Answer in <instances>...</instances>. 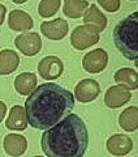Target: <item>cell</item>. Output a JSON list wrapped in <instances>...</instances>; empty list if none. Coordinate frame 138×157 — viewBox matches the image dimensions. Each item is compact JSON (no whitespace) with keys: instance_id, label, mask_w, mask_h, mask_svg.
<instances>
[{"instance_id":"cell-1","label":"cell","mask_w":138,"mask_h":157,"mask_svg":"<svg viewBox=\"0 0 138 157\" xmlns=\"http://www.w3.org/2000/svg\"><path fill=\"white\" fill-rule=\"evenodd\" d=\"M74 107V97L53 82L35 88L25 104L27 123L37 130H47L63 119Z\"/></svg>"},{"instance_id":"cell-19","label":"cell","mask_w":138,"mask_h":157,"mask_svg":"<svg viewBox=\"0 0 138 157\" xmlns=\"http://www.w3.org/2000/svg\"><path fill=\"white\" fill-rule=\"evenodd\" d=\"M83 22L90 24V25H95L100 32H103L107 26V18L103 14L95 4H91L90 7L86 9L85 14H83Z\"/></svg>"},{"instance_id":"cell-20","label":"cell","mask_w":138,"mask_h":157,"mask_svg":"<svg viewBox=\"0 0 138 157\" xmlns=\"http://www.w3.org/2000/svg\"><path fill=\"white\" fill-rule=\"evenodd\" d=\"M87 7L89 3L86 0H64L63 12L69 18H80Z\"/></svg>"},{"instance_id":"cell-10","label":"cell","mask_w":138,"mask_h":157,"mask_svg":"<svg viewBox=\"0 0 138 157\" xmlns=\"http://www.w3.org/2000/svg\"><path fill=\"white\" fill-rule=\"evenodd\" d=\"M41 32L48 39L60 41L68 33V22L63 18H56V20H52V21H44L41 24Z\"/></svg>"},{"instance_id":"cell-18","label":"cell","mask_w":138,"mask_h":157,"mask_svg":"<svg viewBox=\"0 0 138 157\" xmlns=\"http://www.w3.org/2000/svg\"><path fill=\"white\" fill-rule=\"evenodd\" d=\"M115 81L129 90H134L138 88V73L132 68H121L115 73Z\"/></svg>"},{"instance_id":"cell-5","label":"cell","mask_w":138,"mask_h":157,"mask_svg":"<svg viewBox=\"0 0 138 157\" xmlns=\"http://www.w3.org/2000/svg\"><path fill=\"white\" fill-rule=\"evenodd\" d=\"M14 45L24 55L33 56L41 51L42 41L38 33H24L14 39Z\"/></svg>"},{"instance_id":"cell-17","label":"cell","mask_w":138,"mask_h":157,"mask_svg":"<svg viewBox=\"0 0 138 157\" xmlns=\"http://www.w3.org/2000/svg\"><path fill=\"white\" fill-rule=\"evenodd\" d=\"M119 124L128 132L136 131L138 128V107L130 106L125 109L119 117Z\"/></svg>"},{"instance_id":"cell-15","label":"cell","mask_w":138,"mask_h":157,"mask_svg":"<svg viewBox=\"0 0 138 157\" xmlns=\"http://www.w3.org/2000/svg\"><path fill=\"white\" fill-rule=\"evenodd\" d=\"M37 76L33 72H24L14 78V88L21 96H27L35 89Z\"/></svg>"},{"instance_id":"cell-26","label":"cell","mask_w":138,"mask_h":157,"mask_svg":"<svg viewBox=\"0 0 138 157\" xmlns=\"http://www.w3.org/2000/svg\"><path fill=\"white\" fill-rule=\"evenodd\" d=\"M136 67L138 68V59H136Z\"/></svg>"},{"instance_id":"cell-24","label":"cell","mask_w":138,"mask_h":157,"mask_svg":"<svg viewBox=\"0 0 138 157\" xmlns=\"http://www.w3.org/2000/svg\"><path fill=\"white\" fill-rule=\"evenodd\" d=\"M5 113H7V106L4 102L0 101V122L4 119V117H5Z\"/></svg>"},{"instance_id":"cell-6","label":"cell","mask_w":138,"mask_h":157,"mask_svg":"<svg viewBox=\"0 0 138 157\" xmlns=\"http://www.w3.org/2000/svg\"><path fill=\"white\" fill-rule=\"evenodd\" d=\"M108 63V54L103 48H96L87 52L83 56L82 66L90 73H99L107 67Z\"/></svg>"},{"instance_id":"cell-9","label":"cell","mask_w":138,"mask_h":157,"mask_svg":"<svg viewBox=\"0 0 138 157\" xmlns=\"http://www.w3.org/2000/svg\"><path fill=\"white\" fill-rule=\"evenodd\" d=\"M132 97V93L128 88L122 85H115L108 88L104 96V102L108 107L111 109H116V107H121L129 102Z\"/></svg>"},{"instance_id":"cell-14","label":"cell","mask_w":138,"mask_h":157,"mask_svg":"<svg viewBox=\"0 0 138 157\" xmlns=\"http://www.w3.org/2000/svg\"><path fill=\"white\" fill-rule=\"evenodd\" d=\"M5 126L7 128L12 130V131H22L27 127V118H26V113L25 109L21 106H13L11 111H9V117L5 121Z\"/></svg>"},{"instance_id":"cell-16","label":"cell","mask_w":138,"mask_h":157,"mask_svg":"<svg viewBox=\"0 0 138 157\" xmlns=\"http://www.w3.org/2000/svg\"><path fill=\"white\" fill-rule=\"evenodd\" d=\"M20 64V56L13 50L0 51V75H9L17 70Z\"/></svg>"},{"instance_id":"cell-4","label":"cell","mask_w":138,"mask_h":157,"mask_svg":"<svg viewBox=\"0 0 138 157\" xmlns=\"http://www.w3.org/2000/svg\"><path fill=\"white\" fill-rule=\"evenodd\" d=\"M100 30L95 25L85 24V25L77 26L72 32L71 43L76 50H85V48L95 45L99 41Z\"/></svg>"},{"instance_id":"cell-8","label":"cell","mask_w":138,"mask_h":157,"mask_svg":"<svg viewBox=\"0 0 138 157\" xmlns=\"http://www.w3.org/2000/svg\"><path fill=\"white\" fill-rule=\"evenodd\" d=\"M99 93H100V86L98 84V81L93 80V78H85V80L80 81L74 89V96L77 101L82 102V104L94 101L99 96Z\"/></svg>"},{"instance_id":"cell-12","label":"cell","mask_w":138,"mask_h":157,"mask_svg":"<svg viewBox=\"0 0 138 157\" xmlns=\"http://www.w3.org/2000/svg\"><path fill=\"white\" fill-rule=\"evenodd\" d=\"M26 137L18 134H9L4 137V149L9 156H21L26 152Z\"/></svg>"},{"instance_id":"cell-11","label":"cell","mask_w":138,"mask_h":157,"mask_svg":"<svg viewBox=\"0 0 138 157\" xmlns=\"http://www.w3.org/2000/svg\"><path fill=\"white\" fill-rule=\"evenodd\" d=\"M107 151L113 156H125L133 148V141L126 135H113L107 140Z\"/></svg>"},{"instance_id":"cell-22","label":"cell","mask_w":138,"mask_h":157,"mask_svg":"<svg viewBox=\"0 0 138 157\" xmlns=\"http://www.w3.org/2000/svg\"><path fill=\"white\" fill-rule=\"evenodd\" d=\"M98 3L107 12H116L120 8V0H98Z\"/></svg>"},{"instance_id":"cell-21","label":"cell","mask_w":138,"mask_h":157,"mask_svg":"<svg viewBox=\"0 0 138 157\" xmlns=\"http://www.w3.org/2000/svg\"><path fill=\"white\" fill-rule=\"evenodd\" d=\"M61 6V0H41L38 7V12L41 17H51L56 14L59 8Z\"/></svg>"},{"instance_id":"cell-2","label":"cell","mask_w":138,"mask_h":157,"mask_svg":"<svg viewBox=\"0 0 138 157\" xmlns=\"http://www.w3.org/2000/svg\"><path fill=\"white\" fill-rule=\"evenodd\" d=\"M89 144L86 124L76 114L65 115L42 135L41 145L48 157H81Z\"/></svg>"},{"instance_id":"cell-23","label":"cell","mask_w":138,"mask_h":157,"mask_svg":"<svg viewBox=\"0 0 138 157\" xmlns=\"http://www.w3.org/2000/svg\"><path fill=\"white\" fill-rule=\"evenodd\" d=\"M5 14H7V8L5 6L0 4V25L4 22V18H5Z\"/></svg>"},{"instance_id":"cell-7","label":"cell","mask_w":138,"mask_h":157,"mask_svg":"<svg viewBox=\"0 0 138 157\" xmlns=\"http://www.w3.org/2000/svg\"><path fill=\"white\" fill-rule=\"evenodd\" d=\"M38 71L41 77L44 80H55L61 76L64 64L57 56H46L39 62Z\"/></svg>"},{"instance_id":"cell-3","label":"cell","mask_w":138,"mask_h":157,"mask_svg":"<svg viewBox=\"0 0 138 157\" xmlns=\"http://www.w3.org/2000/svg\"><path fill=\"white\" fill-rule=\"evenodd\" d=\"M113 41L122 55L129 60L138 59V12L129 14L117 24Z\"/></svg>"},{"instance_id":"cell-13","label":"cell","mask_w":138,"mask_h":157,"mask_svg":"<svg viewBox=\"0 0 138 157\" xmlns=\"http://www.w3.org/2000/svg\"><path fill=\"white\" fill-rule=\"evenodd\" d=\"M8 25L14 32H26L33 28V18L26 12L14 9L9 13Z\"/></svg>"},{"instance_id":"cell-25","label":"cell","mask_w":138,"mask_h":157,"mask_svg":"<svg viewBox=\"0 0 138 157\" xmlns=\"http://www.w3.org/2000/svg\"><path fill=\"white\" fill-rule=\"evenodd\" d=\"M13 3H16V4H24V3H26L27 0H12Z\"/></svg>"}]
</instances>
